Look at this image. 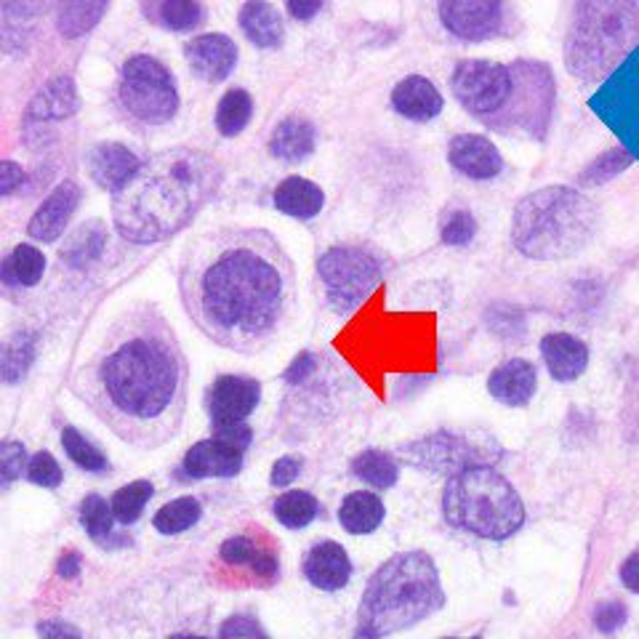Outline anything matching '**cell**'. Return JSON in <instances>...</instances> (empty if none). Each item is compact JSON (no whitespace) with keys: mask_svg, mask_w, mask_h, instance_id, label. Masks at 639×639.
Masks as SVG:
<instances>
[{"mask_svg":"<svg viewBox=\"0 0 639 639\" xmlns=\"http://www.w3.org/2000/svg\"><path fill=\"white\" fill-rule=\"evenodd\" d=\"M73 392L131 448L173 440L187 413L190 365L166 315L150 301L115 315L77 368Z\"/></svg>","mask_w":639,"mask_h":639,"instance_id":"obj_1","label":"cell"},{"mask_svg":"<svg viewBox=\"0 0 639 639\" xmlns=\"http://www.w3.org/2000/svg\"><path fill=\"white\" fill-rule=\"evenodd\" d=\"M187 315L213 344L256 354L288 331L299 283L288 251L267 230L222 227L195 237L179 269Z\"/></svg>","mask_w":639,"mask_h":639,"instance_id":"obj_2","label":"cell"},{"mask_svg":"<svg viewBox=\"0 0 639 639\" xmlns=\"http://www.w3.org/2000/svg\"><path fill=\"white\" fill-rule=\"evenodd\" d=\"M219 184L222 168L211 155L190 147L152 155L113 192L115 230L139 245L168 241L209 205Z\"/></svg>","mask_w":639,"mask_h":639,"instance_id":"obj_3","label":"cell"},{"mask_svg":"<svg viewBox=\"0 0 639 639\" xmlns=\"http://www.w3.org/2000/svg\"><path fill=\"white\" fill-rule=\"evenodd\" d=\"M445 605L440 573L429 554L403 552L368 581L358 637H386L422 624Z\"/></svg>","mask_w":639,"mask_h":639,"instance_id":"obj_4","label":"cell"},{"mask_svg":"<svg viewBox=\"0 0 639 639\" xmlns=\"http://www.w3.org/2000/svg\"><path fill=\"white\" fill-rule=\"evenodd\" d=\"M597 211L592 200L571 187H544L522 198L512 216V241L535 262H560L592 243Z\"/></svg>","mask_w":639,"mask_h":639,"instance_id":"obj_5","label":"cell"},{"mask_svg":"<svg viewBox=\"0 0 639 639\" xmlns=\"http://www.w3.org/2000/svg\"><path fill=\"white\" fill-rule=\"evenodd\" d=\"M443 512L450 525L477 539L503 541L525 522V507L496 464H475L450 475L443 496Z\"/></svg>","mask_w":639,"mask_h":639,"instance_id":"obj_6","label":"cell"},{"mask_svg":"<svg viewBox=\"0 0 639 639\" xmlns=\"http://www.w3.org/2000/svg\"><path fill=\"white\" fill-rule=\"evenodd\" d=\"M639 46L635 0H584L567 38V67L584 81L610 75Z\"/></svg>","mask_w":639,"mask_h":639,"instance_id":"obj_7","label":"cell"},{"mask_svg":"<svg viewBox=\"0 0 639 639\" xmlns=\"http://www.w3.org/2000/svg\"><path fill=\"white\" fill-rule=\"evenodd\" d=\"M120 105L134 120L163 126L177 115L179 92L173 75L155 56H131L120 70Z\"/></svg>","mask_w":639,"mask_h":639,"instance_id":"obj_8","label":"cell"},{"mask_svg":"<svg viewBox=\"0 0 639 639\" xmlns=\"http://www.w3.org/2000/svg\"><path fill=\"white\" fill-rule=\"evenodd\" d=\"M554 105V77L546 64L518 62L512 67V94L493 118L486 120L499 131L525 128L531 137H544Z\"/></svg>","mask_w":639,"mask_h":639,"instance_id":"obj_9","label":"cell"},{"mask_svg":"<svg viewBox=\"0 0 639 639\" xmlns=\"http://www.w3.org/2000/svg\"><path fill=\"white\" fill-rule=\"evenodd\" d=\"M589 107L639 160V46L605 77Z\"/></svg>","mask_w":639,"mask_h":639,"instance_id":"obj_10","label":"cell"},{"mask_svg":"<svg viewBox=\"0 0 639 639\" xmlns=\"http://www.w3.org/2000/svg\"><path fill=\"white\" fill-rule=\"evenodd\" d=\"M318 273L326 283L328 301L336 312L358 309L381 283V267L373 256L358 248H331L320 256Z\"/></svg>","mask_w":639,"mask_h":639,"instance_id":"obj_11","label":"cell"},{"mask_svg":"<svg viewBox=\"0 0 639 639\" xmlns=\"http://www.w3.org/2000/svg\"><path fill=\"white\" fill-rule=\"evenodd\" d=\"M450 86L467 113L480 120H490L512 94V70L486 60L458 62Z\"/></svg>","mask_w":639,"mask_h":639,"instance_id":"obj_12","label":"cell"},{"mask_svg":"<svg viewBox=\"0 0 639 639\" xmlns=\"http://www.w3.org/2000/svg\"><path fill=\"white\" fill-rule=\"evenodd\" d=\"M403 456L405 461L429 469V472L456 475L475 464H499L501 450L493 443H472L469 437L437 432V435L424 437L422 443L408 445Z\"/></svg>","mask_w":639,"mask_h":639,"instance_id":"obj_13","label":"cell"},{"mask_svg":"<svg viewBox=\"0 0 639 639\" xmlns=\"http://www.w3.org/2000/svg\"><path fill=\"white\" fill-rule=\"evenodd\" d=\"M503 0H440L445 30L461 41H486L501 28Z\"/></svg>","mask_w":639,"mask_h":639,"instance_id":"obj_14","label":"cell"},{"mask_svg":"<svg viewBox=\"0 0 639 639\" xmlns=\"http://www.w3.org/2000/svg\"><path fill=\"white\" fill-rule=\"evenodd\" d=\"M184 56L198 77H203V81L209 83H222L227 81L232 70H235L237 46L227 35L209 32V35H200L195 41L187 43Z\"/></svg>","mask_w":639,"mask_h":639,"instance_id":"obj_15","label":"cell"},{"mask_svg":"<svg viewBox=\"0 0 639 639\" xmlns=\"http://www.w3.org/2000/svg\"><path fill=\"white\" fill-rule=\"evenodd\" d=\"M448 160L464 177L477 179V182H488L501 173L503 160L496 145L480 134H461L450 141Z\"/></svg>","mask_w":639,"mask_h":639,"instance_id":"obj_16","label":"cell"},{"mask_svg":"<svg viewBox=\"0 0 639 639\" xmlns=\"http://www.w3.org/2000/svg\"><path fill=\"white\" fill-rule=\"evenodd\" d=\"M262 390L254 379L222 376L213 384L209 397V411L213 424L219 422H245L259 405Z\"/></svg>","mask_w":639,"mask_h":639,"instance_id":"obj_17","label":"cell"},{"mask_svg":"<svg viewBox=\"0 0 639 639\" xmlns=\"http://www.w3.org/2000/svg\"><path fill=\"white\" fill-rule=\"evenodd\" d=\"M77 203H81V187L75 182H62L56 187V190L43 200V205L35 211V216L30 219L28 232L32 241L54 243L56 237H62L70 219H73Z\"/></svg>","mask_w":639,"mask_h":639,"instance_id":"obj_18","label":"cell"},{"mask_svg":"<svg viewBox=\"0 0 639 639\" xmlns=\"http://www.w3.org/2000/svg\"><path fill=\"white\" fill-rule=\"evenodd\" d=\"M243 469V448L227 440H203L192 445L184 458V472L195 480L205 477H235Z\"/></svg>","mask_w":639,"mask_h":639,"instance_id":"obj_19","label":"cell"},{"mask_svg":"<svg viewBox=\"0 0 639 639\" xmlns=\"http://www.w3.org/2000/svg\"><path fill=\"white\" fill-rule=\"evenodd\" d=\"M305 576L312 586L322 592H339L344 589L347 581L352 576L350 554L336 541H322V544L309 549L305 557Z\"/></svg>","mask_w":639,"mask_h":639,"instance_id":"obj_20","label":"cell"},{"mask_svg":"<svg viewBox=\"0 0 639 639\" xmlns=\"http://www.w3.org/2000/svg\"><path fill=\"white\" fill-rule=\"evenodd\" d=\"M137 168H139L137 155L128 150L126 145H118V141L96 145L92 155H88V173H92L94 182L107 192L120 190V187L134 177Z\"/></svg>","mask_w":639,"mask_h":639,"instance_id":"obj_21","label":"cell"},{"mask_svg":"<svg viewBox=\"0 0 639 639\" xmlns=\"http://www.w3.org/2000/svg\"><path fill=\"white\" fill-rule=\"evenodd\" d=\"M488 392L509 408H522L535 395V368L520 358L507 360L490 373Z\"/></svg>","mask_w":639,"mask_h":639,"instance_id":"obj_22","label":"cell"},{"mask_svg":"<svg viewBox=\"0 0 639 639\" xmlns=\"http://www.w3.org/2000/svg\"><path fill=\"white\" fill-rule=\"evenodd\" d=\"M541 354H544V363L552 379L560 381V384L576 381L589 365V350H586L584 341L571 333H549L541 341Z\"/></svg>","mask_w":639,"mask_h":639,"instance_id":"obj_23","label":"cell"},{"mask_svg":"<svg viewBox=\"0 0 639 639\" xmlns=\"http://www.w3.org/2000/svg\"><path fill=\"white\" fill-rule=\"evenodd\" d=\"M392 107L397 109L403 118L426 123L435 120L443 113V96L435 88V83L426 81L422 75H411L400 81L392 92Z\"/></svg>","mask_w":639,"mask_h":639,"instance_id":"obj_24","label":"cell"},{"mask_svg":"<svg viewBox=\"0 0 639 639\" xmlns=\"http://www.w3.org/2000/svg\"><path fill=\"white\" fill-rule=\"evenodd\" d=\"M241 30L256 49H277L286 35V24L267 0H248L241 9Z\"/></svg>","mask_w":639,"mask_h":639,"instance_id":"obj_25","label":"cell"},{"mask_svg":"<svg viewBox=\"0 0 639 639\" xmlns=\"http://www.w3.org/2000/svg\"><path fill=\"white\" fill-rule=\"evenodd\" d=\"M81 99H77V88L73 77H54L38 92L35 99L30 102L28 118L30 120H64L77 113Z\"/></svg>","mask_w":639,"mask_h":639,"instance_id":"obj_26","label":"cell"},{"mask_svg":"<svg viewBox=\"0 0 639 639\" xmlns=\"http://www.w3.org/2000/svg\"><path fill=\"white\" fill-rule=\"evenodd\" d=\"M326 205V195L315 182L301 177H288L275 190V209L294 219H315Z\"/></svg>","mask_w":639,"mask_h":639,"instance_id":"obj_27","label":"cell"},{"mask_svg":"<svg viewBox=\"0 0 639 639\" xmlns=\"http://www.w3.org/2000/svg\"><path fill=\"white\" fill-rule=\"evenodd\" d=\"M315 150V128L312 123L301 118H286L277 123L273 139H269V152L283 163H301Z\"/></svg>","mask_w":639,"mask_h":639,"instance_id":"obj_28","label":"cell"},{"mask_svg":"<svg viewBox=\"0 0 639 639\" xmlns=\"http://www.w3.org/2000/svg\"><path fill=\"white\" fill-rule=\"evenodd\" d=\"M109 0H60L56 6V28L67 41L88 35L105 17Z\"/></svg>","mask_w":639,"mask_h":639,"instance_id":"obj_29","label":"cell"},{"mask_svg":"<svg viewBox=\"0 0 639 639\" xmlns=\"http://www.w3.org/2000/svg\"><path fill=\"white\" fill-rule=\"evenodd\" d=\"M339 520L344 525L347 533L352 535H368L384 522V503L376 493H368V490H358L350 493L341 503Z\"/></svg>","mask_w":639,"mask_h":639,"instance_id":"obj_30","label":"cell"},{"mask_svg":"<svg viewBox=\"0 0 639 639\" xmlns=\"http://www.w3.org/2000/svg\"><path fill=\"white\" fill-rule=\"evenodd\" d=\"M145 17L171 32H190L203 19V0H145Z\"/></svg>","mask_w":639,"mask_h":639,"instance_id":"obj_31","label":"cell"},{"mask_svg":"<svg viewBox=\"0 0 639 639\" xmlns=\"http://www.w3.org/2000/svg\"><path fill=\"white\" fill-rule=\"evenodd\" d=\"M224 563L230 565H245L256 573V576H275L277 573V557L267 549H262L256 544L251 535H235V539L224 541L222 549H219Z\"/></svg>","mask_w":639,"mask_h":639,"instance_id":"obj_32","label":"cell"},{"mask_svg":"<svg viewBox=\"0 0 639 639\" xmlns=\"http://www.w3.org/2000/svg\"><path fill=\"white\" fill-rule=\"evenodd\" d=\"M43 273H46V256L38 248H32V245H17V248L6 256V262L0 264V277H3V283H9V286L30 288L41 280Z\"/></svg>","mask_w":639,"mask_h":639,"instance_id":"obj_33","label":"cell"},{"mask_svg":"<svg viewBox=\"0 0 639 639\" xmlns=\"http://www.w3.org/2000/svg\"><path fill=\"white\" fill-rule=\"evenodd\" d=\"M32 360H35V339L30 333L11 336L6 344H0V379L6 384H17L28 376Z\"/></svg>","mask_w":639,"mask_h":639,"instance_id":"obj_34","label":"cell"},{"mask_svg":"<svg viewBox=\"0 0 639 639\" xmlns=\"http://www.w3.org/2000/svg\"><path fill=\"white\" fill-rule=\"evenodd\" d=\"M320 503L307 490H288L275 501V518L288 531H301L309 522L318 518Z\"/></svg>","mask_w":639,"mask_h":639,"instance_id":"obj_35","label":"cell"},{"mask_svg":"<svg viewBox=\"0 0 639 639\" xmlns=\"http://www.w3.org/2000/svg\"><path fill=\"white\" fill-rule=\"evenodd\" d=\"M102 248H105V227L99 222H88L70 237L67 245L62 248V256L70 267L83 269L94 259H99Z\"/></svg>","mask_w":639,"mask_h":639,"instance_id":"obj_36","label":"cell"},{"mask_svg":"<svg viewBox=\"0 0 639 639\" xmlns=\"http://www.w3.org/2000/svg\"><path fill=\"white\" fill-rule=\"evenodd\" d=\"M254 115V99L243 88H232L222 96L216 109V128L222 137H237Z\"/></svg>","mask_w":639,"mask_h":639,"instance_id":"obj_37","label":"cell"},{"mask_svg":"<svg viewBox=\"0 0 639 639\" xmlns=\"http://www.w3.org/2000/svg\"><path fill=\"white\" fill-rule=\"evenodd\" d=\"M352 475L360 477V480L368 482L371 488L386 490L397 482L400 469L395 458L390 454H381V450H363V454L352 461Z\"/></svg>","mask_w":639,"mask_h":639,"instance_id":"obj_38","label":"cell"},{"mask_svg":"<svg viewBox=\"0 0 639 639\" xmlns=\"http://www.w3.org/2000/svg\"><path fill=\"white\" fill-rule=\"evenodd\" d=\"M200 520V503L190 496H182V499L166 503L158 514H155V528H158L163 535H179L184 531H190L192 525H198Z\"/></svg>","mask_w":639,"mask_h":639,"instance_id":"obj_39","label":"cell"},{"mask_svg":"<svg viewBox=\"0 0 639 639\" xmlns=\"http://www.w3.org/2000/svg\"><path fill=\"white\" fill-rule=\"evenodd\" d=\"M51 3H54V0H0V28L6 30L3 35H0V41H14L19 24L46 14Z\"/></svg>","mask_w":639,"mask_h":639,"instance_id":"obj_40","label":"cell"},{"mask_svg":"<svg viewBox=\"0 0 639 639\" xmlns=\"http://www.w3.org/2000/svg\"><path fill=\"white\" fill-rule=\"evenodd\" d=\"M152 499V482L137 480L131 486L120 488L118 493L113 496V514L115 520L123 522V525H134L145 512L147 501Z\"/></svg>","mask_w":639,"mask_h":639,"instance_id":"obj_41","label":"cell"},{"mask_svg":"<svg viewBox=\"0 0 639 639\" xmlns=\"http://www.w3.org/2000/svg\"><path fill=\"white\" fill-rule=\"evenodd\" d=\"M62 445L64 450H67V456L73 458L77 467L86 469V472H105L107 469L105 454H102L94 443H88L75 426H67V429L62 432Z\"/></svg>","mask_w":639,"mask_h":639,"instance_id":"obj_42","label":"cell"},{"mask_svg":"<svg viewBox=\"0 0 639 639\" xmlns=\"http://www.w3.org/2000/svg\"><path fill=\"white\" fill-rule=\"evenodd\" d=\"M635 155H631L629 150H610V152H605V155H599L594 163L586 168L584 173H581V184H605V182H610V179H616L618 173H624L626 168H629L631 163H635Z\"/></svg>","mask_w":639,"mask_h":639,"instance_id":"obj_43","label":"cell"},{"mask_svg":"<svg viewBox=\"0 0 639 639\" xmlns=\"http://www.w3.org/2000/svg\"><path fill=\"white\" fill-rule=\"evenodd\" d=\"M113 503H107L102 496H86L81 503V525L86 528V533L92 539H105V535L113 531Z\"/></svg>","mask_w":639,"mask_h":639,"instance_id":"obj_44","label":"cell"},{"mask_svg":"<svg viewBox=\"0 0 639 639\" xmlns=\"http://www.w3.org/2000/svg\"><path fill=\"white\" fill-rule=\"evenodd\" d=\"M28 450L22 443L3 440L0 443V490L11 488L22 475H28Z\"/></svg>","mask_w":639,"mask_h":639,"instance_id":"obj_45","label":"cell"},{"mask_svg":"<svg viewBox=\"0 0 639 639\" xmlns=\"http://www.w3.org/2000/svg\"><path fill=\"white\" fill-rule=\"evenodd\" d=\"M28 480L35 482L41 488H60L62 486V469L56 464V458L46 454H35L28 464Z\"/></svg>","mask_w":639,"mask_h":639,"instance_id":"obj_46","label":"cell"},{"mask_svg":"<svg viewBox=\"0 0 639 639\" xmlns=\"http://www.w3.org/2000/svg\"><path fill=\"white\" fill-rule=\"evenodd\" d=\"M477 232V222L469 211H454L448 222L443 224V243L445 245H467L472 243Z\"/></svg>","mask_w":639,"mask_h":639,"instance_id":"obj_47","label":"cell"},{"mask_svg":"<svg viewBox=\"0 0 639 639\" xmlns=\"http://www.w3.org/2000/svg\"><path fill=\"white\" fill-rule=\"evenodd\" d=\"M626 621V608L621 603H605L599 605L597 613H594V626L605 635H613L616 629H621Z\"/></svg>","mask_w":639,"mask_h":639,"instance_id":"obj_48","label":"cell"},{"mask_svg":"<svg viewBox=\"0 0 639 639\" xmlns=\"http://www.w3.org/2000/svg\"><path fill=\"white\" fill-rule=\"evenodd\" d=\"M213 432H216L219 440H227L243 450L248 448L251 437H254L248 426H245V422H219V424H213Z\"/></svg>","mask_w":639,"mask_h":639,"instance_id":"obj_49","label":"cell"},{"mask_svg":"<svg viewBox=\"0 0 639 639\" xmlns=\"http://www.w3.org/2000/svg\"><path fill=\"white\" fill-rule=\"evenodd\" d=\"M301 472V458L299 456H283L280 461H275L273 467V486L275 488H288Z\"/></svg>","mask_w":639,"mask_h":639,"instance_id":"obj_50","label":"cell"},{"mask_svg":"<svg viewBox=\"0 0 639 639\" xmlns=\"http://www.w3.org/2000/svg\"><path fill=\"white\" fill-rule=\"evenodd\" d=\"M219 635L222 637H264V629L254 621V618L235 616V618H230L222 629H219Z\"/></svg>","mask_w":639,"mask_h":639,"instance_id":"obj_51","label":"cell"},{"mask_svg":"<svg viewBox=\"0 0 639 639\" xmlns=\"http://www.w3.org/2000/svg\"><path fill=\"white\" fill-rule=\"evenodd\" d=\"M22 182H24L22 166L11 163V160H0V198L19 190Z\"/></svg>","mask_w":639,"mask_h":639,"instance_id":"obj_52","label":"cell"},{"mask_svg":"<svg viewBox=\"0 0 639 639\" xmlns=\"http://www.w3.org/2000/svg\"><path fill=\"white\" fill-rule=\"evenodd\" d=\"M312 371H315V354L301 352L299 358H296L294 363L288 365L286 381H288V384H301V381L309 379V373H312Z\"/></svg>","mask_w":639,"mask_h":639,"instance_id":"obj_53","label":"cell"},{"mask_svg":"<svg viewBox=\"0 0 639 639\" xmlns=\"http://www.w3.org/2000/svg\"><path fill=\"white\" fill-rule=\"evenodd\" d=\"M286 3H288V14L294 19H299V22H309V19L318 17L322 9V0H286Z\"/></svg>","mask_w":639,"mask_h":639,"instance_id":"obj_54","label":"cell"},{"mask_svg":"<svg viewBox=\"0 0 639 639\" xmlns=\"http://www.w3.org/2000/svg\"><path fill=\"white\" fill-rule=\"evenodd\" d=\"M38 635L46 637V639H73V637H81V631H77L75 626H67V624H60V621H49V624L38 626Z\"/></svg>","mask_w":639,"mask_h":639,"instance_id":"obj_55","label":"cell"},{"mask_svg":"<svg viewBox=\"0 0 639 639\" xmlns=\"http://www.w3.org/2000/svg\"><path fill=\"white\" fill-rule=\"evenodd\" d=\"M621 584L629 592L639 594V552L631 554V557L621 565Z\"/></svg>","mask_w":639,"mask_h":639,"instance_id":"obj_56","label":"cell"},{"mask_svg":"<svg viewBox=\"0 0 639 639\" xmlns=\"http://www.w3.org/2000/svg\"><path fill=\"white\" fill-rule=\"evenodd\" d=\"M56 571H60L62 578H75L77 573H81V554L77 552L64 554V557L60 560V565H56Z\"/></svg>","mask_w":639,"mask_h":639,"instance_id":"obj_57","label":"cell"}]
</instances>
